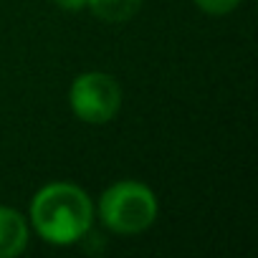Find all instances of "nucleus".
<instances>
[{
    "instance_id": "f257e3e1",
    "label": "nucleus",
    "mask_w": 258,
    "mask_h": 258,
    "mask_svg": "<svg viewBox=\"0 0 258 258\" xmlns=\"http://www.w3.org/2000/svg\"><path fill=\"white\" fill-rule=\"evenodd\" d=\"M31 223L46 243L71 245L91 230L94 203L86 190L74 182H51L36 192Z\"/></svg>"
},
{
    "instance_id": "f03ea898",
    "label": "nucleus",
    "mask_w": 258,
    "mask_h": 258,
    "mask_svg": "<svg viewBox=\"0 0 258 258\" xmlns=\"http://www.w3.org/2000/svg\"><path fill=\"white\" fill-rule=\"evenodd\" d=\"M99 218L111 233L119 235L145 233L157 220V198L145 182H114L99 200Z\"/></svg>"
},
{
    "instance_id": "7ed1b4c3",
    "label": "nucleus",
    "mask_w": 258,
    "mask_h": 258,
    "mask_svg": "<svg viewBox=\"0 0 258 258\" xmlns=\"http://www.w3.org/2000/svg\"><path fill=\"white\" fill-rule=\"evenodd\" d=\"M71 111L86 124H106L121 106V86L104 71H86L69 89Z\"/></svg>"
},
{
    "instance_id": "20e7f679",
    "label": "nucleus",
    "mask_w": 258,
    "mask_h": 258,
    "mask_svg": "<svg viewBox=\"0 0 258 258\" xmlns=\"http://www.w3.org/2000/svg\"><path fill=\"white\" fill-rule=\"evenodd\" d=\"M28 245V220L13 210L0 205V258H16Z\"/></svg>"
},
{
    "instance_id": "39448f33",
    "label": "nucleus",
    "mask_w": 258,
    "mask_h": 258,
    "mask_svg": "<svg viewBox=\"0 0 258 258\" xmlns=\"http://www.w3.org/2000/svg\"><path fill=\"white\" fill-rule=\"evenodd\" d=\"M142 6V0H89L86 8L106 23H124L129 21Z\"/></svg>"
},
{
    "instance_id": "423d86ee",
    "label": "nucleus",
    "mask_w": 258,
    "mask_h": 258,
    "mask_svg": "<svg viewBox=\"0 0 258 258\" xmlns=\"http://www.w3.org/2000/svg\"><path fill=\"white\" fill-rule=\"evenodd\" d=\"M192 3L208 16H228L240 6V0H192Z\"/></svg>"
},
{
    "instance_id": "0eeeda50",
    "label": "nucleus",
    "mask_w": 258,
    "mask_h": 258,
    "mask_svg": "<svg viewBox=\"0 0 258 258\" xmlns=\"http://www.w3.org/2000/svg\"><path fill=\"white\" fill-rule=\"evenodd\" d=\"M89 0H56V6H61L63 11H81L86 8Z\"/></svg>"
}]
</instances>
